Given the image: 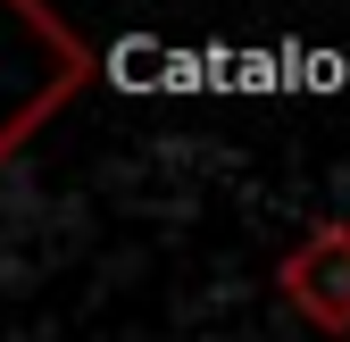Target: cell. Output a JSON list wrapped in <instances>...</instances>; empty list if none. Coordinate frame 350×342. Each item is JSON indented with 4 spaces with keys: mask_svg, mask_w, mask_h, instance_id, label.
I'll return each mask as SVG.
<instances>
[{
    "mask_svg": "<svg viewBox=\"0 0 350 342\" xmlns=\"http://www.w3.org/2000/svg\"><path fill=\"white\" fill-rule=\"evenodd\" d=\"M275 292L317 334H350V218H325L309 242L275 267Z\"/></svg>",
    "mask_w": 350,
    "mask_h": 342,
    "instance_id": "7a4b0ae2",
    "label": "cell"
},
{
    "mask_svg": "<svg viewBox=\"0 0 350 342\" xmlns=\"http://www.w3.org/2000/svg\"><path fill=\"white\" fill-rule=\"evenodd\" d=\"M83 83L92 51L51 0H0V167L51 125Z\"/></svg>",
    "mask_w": 350,
    "mask_h": 342,
    "instance_id": "6da1fadb",
    "label": "cell"
}]
</instances>
